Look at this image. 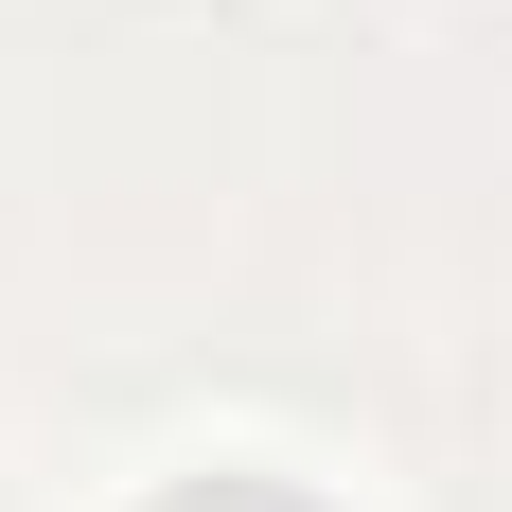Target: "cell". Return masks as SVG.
Returning <instances> with one entry per match:
<instances>
[{"mask_svg":"<svg viewBox=\"0 0 512 512\" xmlns=\"http://www.w3.org/2000/svg\"><path fill=\"white\" fill-rule=\"evenodd\" d=\"M159 512H318V495H283V477H177Z\"/></svg>","mask_w":512,"mask_h":512,"instance_id":"1","label":"cell"}]
</instances>
